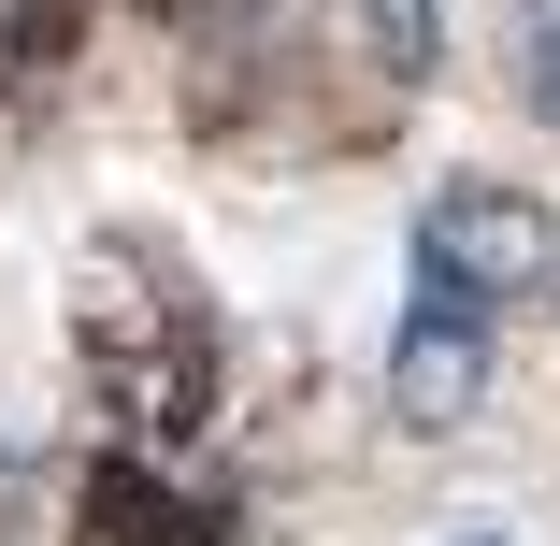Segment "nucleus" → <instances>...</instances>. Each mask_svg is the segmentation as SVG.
Instances as JSON below:
<instances>
[{
	"instance_id": "obj_6",
	"label": "nucleus",
	"mask_w": 560,
	"mask_h": 546,
	"mask_svg": "<svg viewBox=\"0 0 560 546\" xmlns=\"http://www.w3.org/2000/svg\"><path fill=\"white\" fill-rule=\"evenodd\" d=\"M360 44H374V86H431L445 72V0H360Z\"/></svg>"
},
{
	"instance_id": "obj_4",
	"label": "nucleus",
	"mask_w": 560,
	"mask_h": 546,
	"mask_svg": "<svg viewBox=\"0 0 560 546\" xmlns=\"http://www.w3.org/2000/svg\"><path fill=\"white\" fill-rule=\"evenodd\" d=\"M72 546H231V503L187 489L173 461L101 446V461H86V489H72Z\"/></svg>"
},
{
	"instance_id": "obj_2",
	"label": "nucleus",
	"mask_w": 560,
	"mask_h": 546,
	"mask_svg": "<svg viewBox=\"0 0 560 546\" xmlns=\"http://www.w3.org/2000/svg\"><path fill=\"white\" fill-rule=\"evenodd\" d=\"M417 288H460V302H489V316L546 302V288H560V216H546L532 187H503V173H445V187L417 201Z\"/></svg>"
},
{
	"instance_id": "obj_1",
	"label": "nucleus",
	"mask_w": 560,
	"mask_h": 546,
	"mask_svg": "<svg viewBox=\"0 0 560 546\" xmlns=\"http://www.w3.org/2000/svg\"><path fill=\"white\" fill-rule=\"evenodd\" d=\"M72 374L101 403V431H116L130 461H201L215 417H231V332H215L201 274L159 245V231H101L72 259Z\"/></svg>"
},
{
	"instance_id": "obj_8",
	"label": "nucleus",
	"mask_w": 560,
	"mask_h": 546,
	"mask_svg": "<svg viewBox=\"0 0 560 546\" xmlns=\"http://www.w3.org/2000/svg\"><path fill=\"white\" fill-rule=\"evenodd\" d=\"M15 475H30V461H15V446H0V518H15Z\"/></svg>"
},
{
	"instance_id": "obj_3",
	"label": "nucleus",
	"mask_w": 560,
	"mask_h": 546,
	"mask_svg": "<svg viewBox=\"0 0 560 546\" xmlns=\"http://www.w3.org/2000/svg\"><path fill=\"white\" fill-rule=\"evenodd\" d=\"M489 346H503V316L460 302V288H417L402 302V332H388V431H460L489 403Z\"/></svg>"
},
{
	"instance_id": "obj_7",
	"label": "nucleus",
	"mask_w": 560,
	"mask_h": 546,
	"mask_svg": "<svg viewBox=\"0 0 560 546\" xmlns=\"http://www.w3.org/2000/svg\"><path fill=\"white\" fill-rule=\"evenodd\" d=\"M445 546H517V532L503 518H445Z\"/></svg>"
},
{
	"instance_id": "obj_5",
	"label": "nucleus",
	"mask_w": 560,
	"mask_h": 546,
	"mask_svg": "<svg viewBox=\"0 0 560 546\" xmlns=\"http://www.w3.org/2000/svg\"><path fill=\"white\" fill-rule=\"evenodd\" d=\"M503 86L532 130H560V0H503Z\"/></svg>"
}]
</instances>
